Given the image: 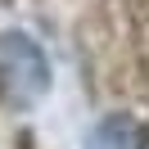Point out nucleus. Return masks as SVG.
<instances>
[{
	"label": "nucleus",
	"instance_id": "1",
	"mask_svg": "<svg viewBox=\"0 0 149 149\" xmlns=\"http://www.w3.org/2000/svg\"><path fill=\"white\" fill-rule=\"evenodd\" d=\"M50 91V59L27 32H0V95L18 109Z\"/></svg>",
	"mask_w": 149,
	"mask_h": 149
},
{
	"label": "nucleus",
	"instance_id": "2",
	"mask_svg": "<svg viewBox=\"0 0 149 149\" xmlns=\"http://www.w3.org/2000/svg\"><path fill=\"white\" fill-rule=\"evenodd\" d=\"M145 145H149V127L136 113H109L86 136V149H145Z\"/></svg>",
	"mask_w": 149,
	"mask_h": 149
}]
</instances>
